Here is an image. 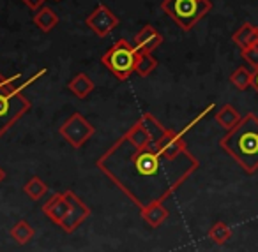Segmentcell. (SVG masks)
<instances>
[{
  "label": "cell",
  "instance_id": "15",
  "mask_svg": "<svg viewBox=\"0 0 258 252\" xmlns=\"http://www.w3.org/2000/svg\"><path fill=\"white\" fill-rule=\"evenodd\" d=\"M94 87H96L94 85V81L85 74V72H78V74H76L75 78L68 83V90L71 94H75L78 99H85V97H89L90 94H92Z\"/></svg>",
  "mask_w": 258,
  "mask_h": 252
},
{
  "label": "cell",
  "instance_id": "9",
  "mask_svg": "<svg viewBox=\"0 0 258 252\" xmlns=\"http://www.w3.org/2000/svg\"><path fill=\"white\" fill-rule=\"evenodd\" d=\"M158 148L165 153L170 159H177L184 152H187L186 143H184V132H177L172 129H166V132L161 136V139H158Z\"/></svg>",
  "mask_w": 258,
  "mask_h": 252
},
{
  "label": "cell",
  "instance_id": "19",
  "mask_svg": "<svg viewBox=\"0 0 258 252\" xmlns=\"http://www.w3.org/2000/svg\"><path fill=\"white\" fill-rule=\"evenodd\" d=\"M207 236H209V240H212L216 245H225L226 241L232 238V227L226 222H223V220H218V222H214L211 226Z\"/></svg>",
  "mask_w": 258,
  "mask_h": 252
},
{
  "label": "cell",
  "instance_id": "17",
  "mask_svg": "<svg viewBox=\"0 0 258 252\" xmlns=\"http://www.w3.org/2000/svg\"><path fill=\"white\" fill-rule=\"evenodd\" d=\"M9 234H11V238L18 245H27L29 241L34 240L36 229H34V227L30 226V222H27V220H18V222L9 229Z\"/></svg>",
  "mask_w": 258,
  "mask_h": 252
},
{
  "label": "cell",
  "instance_id": "2",
  "mask_svg": "<svg viewBox=\"0 0 258 252\" xmlns=\"http://www.w3.org/2000/svg\"><path fill=\"white\" fill-rule=\"evenodd\" d=\"M219 146L239 164L244 173L254 175L258 171V118L247 113L233 129L226 131Z\"/></svg>",
  "mask_w": 258,
  "mask_h": 252
},
{
  "label": "cell",
  "instance_id": "26",
  "mask_svg": "<svg viewBox=\"0 0 258 252\" xmlns=\"http://www.w3.org/2000/svg\"><path fill=\"white\" fill-rule=\"evenodd\" d=\"M6 177H8V175H6V170L2 166H0V184H2V182L6 180Z\"/></svg>",
  "mask_w": 258,
  "mask_h": 252
},
{
  "label": "cell",
  "instance_id": "12",
  "mask_svg": "<svg viewBox=\"0 0 258 252\" xmlns=\"http://www.w3.org/2000/svg\"><path fill=\"white\" fill-rule=\"evenodd\" d=\"M140 215L151 227H159L168 219L170 212L165 206V201H156V203H151V205L144 206V208H140Z\"/></svg>",
  "mask_w": 258,
  "mask_h": 252
},
{
  "label": "cell",
  "instance_id": "1",
  "mask_svg": "<svg viewBox=\"0 0 258 252\" xmlns=\"http://www.w3.org/2000/svg\"><path fill=\"white\" fill-rule=\"evenodd\" d=\"M96 166L138 208H144L168 199L198 170L200 162L189 152L170 159L154 139L140 146L124 134L96 160Z\"/></svg>",
  "mask_w": 258,
  "mask_h": 252
},
{
  "label": "cell",
  "instance_id": "22",
  "mask_svg": "<svg viewBox=\"0 0 258 252\" xmlns=\"http://www.w3.org/2000/svg\"><path fill=\"white\" fill-rule=\"evenodd\" d=\"M158 69V60L152 53H140L137 60V67H135V72H137L140 78H147L149 74Z\"/></svg>",
  "mask_w": 258,
  "mask_h": 252
},
{
  "label": "cell",
  "instance_id": "25",
  "mask_svg": "<svg viewBox=\"0 0 258 252\" xmlns=\"http://www.w3.org/2000/svg\"><path fill=\"white\" fill-rule=\"evenodd\" d=\"M251 87H253V89L256 90V94H258V69H254V71H253V83H251Z\"/></svg>",
  "mask_w": 258,
  "mask_h": 252
},
{
  "label": "cell",
  "instance_id": "6",
  "mask_svg": "<svg viewBox=\"0 0 258 252\" xmlns=\"http://www.w3.org/2000/svg\"><path fill=\"white\" fill-rule=\"evenodd\" d=\"M94 132H96V127H94L82 113H73L71 117L58 127V134L76 150L82 148V146L92 138Z\"/></svg>",
  "mask_w": 258,
  "mask_h": 252
},
{
  "label": "cell",
  "instance_id": "13",
  "mask_svg": "<svg viewBox=\"0 0 258 252\" xmlns=\"http://www.w3.org/2000/svg\"><path fill=\"white\" fill-rule=\"evenodd\" d=\"M232 41L240 48V50H246L254 44H258V27L253 23H244L239 29L233 32Z\"/></svg>",
  "mask_w": 258,
  "mask_h": 252
},
{
  "label": "cell",
  "instance_id": "11",
  "mask_svg": "<svg viewBox=\"0 0 258 252\" xmlns=\"http://www.w3.org/2000/svg\"><path fill=\"white\" fill-rule=\"evenodd\" d=\"M43 212L51 222L60 226L62 220L66 219V215H68V212H69V201L64 192H55V194L44 203Z\"/></svg>",
  "mask_w": 258,
  "mask_h": 252
},
{
  "label": "cell",
  "instance_id": "28",
  "mask_svg": "<svg viewBox=\"0 0 258 252\" xmlns=\"http://www.w3.org/2000/svg\"><path fill=\"white\" fill-rule=\"evenodd\" d=\"M55 2H58V0H55Z\"/></svg>",
  "mask_w": 258,
  "mask_h": 252
},
{
  "label": "cell",
  "instance_id": "3",
  "mask_svg": "<svg viewBox=\"0 0 258 252\" xmlns=\"http://www.w3.org/2000/svg\"><path fill=\"white\" fill-rule=\"evenodd\" d=\"M20 79L22 74H15L0 81V136H4L30 110L29 99L18 89Z\"/></svg>",
  "mask_w": 258,
  "mask_h": 252
},
{
  "label": "cell",
  "instance_id": "20",
  "mask_svg": "<svg viewBox=\"0 0 258 252\" xmlns=\"http://www.w3.org/2000/svg\"><path fill=\"white\" fill-rule=\"evenodd\" d=\"M23 192H25L27 198H30L32 201H39L48 192V184L44 180H41L39 177H32L23 185Z\"/></svg>",
  "mask_w": 258,
  "mask_h": 252
},
{
  "label": "cell",
  "instance_id": "4",
  "mask_svg": "<svg viewBox=\"0 0 258 252\" xmlns=\"http://www.w3.org/2000/svg\"><path fill=\"white\" fill-rule=\"evenodd\" d=\"M161 9L184 32H189L212 9L211 0H163Z\"/></svg>",
  "mask_w": 258,
  "mask_h": 252
},
{
  "label": "cell",
  "instance_id": "18",
  "mask_svg": "<svg viewBox=\"0 0 258 252\" xmlns=\"http://www.w3.org/2000/svg\"><path fill=\"white\" fill-rule=\"evenodd\" d=\"M230 83H232L237 90L244 92V90L249 89L251 83H253V71H251L249 67H246V65H240V67H237L235 71L230 74Z\"/></svg>",
  "mask_w": 258,
  "mask_h": 252
},
{
  "label": "cell",
  "instance_id": "8",
  "mask_svg": "<svg viewBox=\"0 0 258 252\" xmlns=\"http://www.w3.org/2000/svg\"><path fill=\"white\" fill-rule=\"evenodd\" d=\"M85 23L97 37H106L111 30L117 29L118 18L111 9H108L104 4H99L89 16H87Z\"/></svg>",
  "mask_w": 258,
  "mask_h": 252
},
{
  "label": "cell",
  "instance_id": "27",
  "mask_svg": "<svg viewBox=\"0 0 258 252\" xmlns=\"http://www.w3.org/2000/svg\"><path fill=\"white\" fill-rule=\"evenodd\" d=\"M0 81H2V76H0Z\"/></svg>",
  "mask_w": 258,
  "mask_h": 252
},
{
  "label": "cell",
  "instance_id": "21",
  "mask_svg": "<svg viewBox=\"0 0 258 252\" xmlns=\"http://www.w3.org/2000/svg\"><path fill=\"white\" fill-rule=\"evenodd\" d=\"M140 122L142 125H144V129L149 132V136H151L154 141H158V139H161V136L166 132V127H163L161 122L158 120V118H154L151 113H144L140 117Z\"/></svg>",
  "mask_w": 258,
  "mask_h": 252
},
{
  "label": "cell",
  "instance_id": "16",
  "mask_svg": "<svg viewBox=\"0 0 258 252\" xmlns=\"http://www.w3.org/2000/svg\"><path fill=\"white\" fill-rule=\"evenodd\" d=\"M214 118H216V122H218V124L221 125L223 129H226V131L233 129L240 120H242L240 113L232 106V104H225V106L219 108V110L216 111Z\"/></svg>",
  "mask_w": 258,
  "mask_h": 252
},
{
  "label": "cell",
  "instance_id": "14",
  "mask_svg": "<svg viewBox=\"0 0 258 252\" xmlns=\"http://www.w3.org/2000/svg\"><path fill=\"white\" fill-rule=\"evenodd\" d=\"M32 22L41 32L48 34L58 25V16L53 9L50 8H41L39 11H36V15L32 16Z\"/></svg>",
  "mask_w": 258,
  "mask_h": 252
},
{
  "label": "cell",
  "instance_id": "10",
  "mask_svg": "<svg viewBox=\"0 0 258 252\" xmlns=\"http://www.w3.org/2000/svg\"><path fill=\"white\" fill-rule=\"evenodd\" d=\"M161 43L163 36L152 25H145L133 39V46L138 53H152L161 46Z\"/></svg>",
  "mask_w": 258,
  "mask_h": 252
},
{
  "label": "cell",
  "instance_id": "23",
  "mask_svg": "<svg viewBox=\"0 0 258 252\" xmlns=\"http://www.w3.org/2000/svg\"><path fill=\"white\" fill-rule=\"evenodd\" d=\"M240 57L246 60V64L249 65L251 69H258V44L251 48H246V50H240Z\"/></svg>",
  "mask_w": 258,
  "mask_h": 252
},
{
  "label": "cell",
  "instance_id": "7",
  "mask_svg": "<svg viewBox=\"0 0 258 252\" xmlns=\"http://www.w3.org/2000/svg\"><path fill=\"white\" fill-rule=\"evenodd\" d=\"M66 198L69 201V212L66 215V219L62 220L60 227L66 231V233H75L83 222L90 217V208L75 194L73 191H64Z\"/></svg>",
  "mask_w": 258,
  "mask_h": 252
},
{
  "label": "cell",
  "instance_id": "5",
  "mask_svg": "<svg viewBox=\"0 0 258 252\" xmlns=\"http://www.w3.org/2000/svg\"><path fill=\"white\" fill-rule=\"evenodd\" d=\"M138 57H140V53L135 50L133 43H129V41H125V39H118L117 43L101 57V64H103L115 78L124 81V79H129V76L135 72Z\"/></svg>",
  "mask_w": 258,
  "mask_h": 252
},
{
  "label": "cell",
  "instance_id": "24",
  "mask_svg": "<svg viewBox=\"0 0 258 252\" xmlns=\"http://www.w3.org/2000/svg\"><path fill=\"white\" fill-rule=\"evenodd\" d=\"M22 2L29 9H32V11H39V9L43 8V4L46 2V0H22Z\"/></svg>",
  "mask_w": 258,
  "mask_h": 252
}]
</instances>
